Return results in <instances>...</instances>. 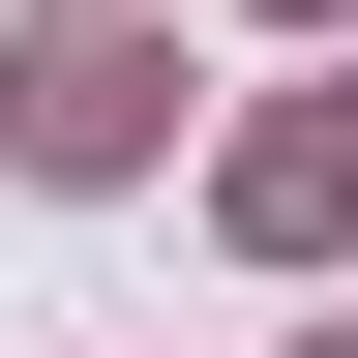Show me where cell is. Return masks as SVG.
I'll return each mask as SVG.
<instances>
[{"instance_id":"3","label":"cell","mask_w":358,"mask_h":358,"mask_svg":"<svg viewBox=\"0 0 358 358\" xmlns=\"http://www.w3.org/2000/svg\"><path fill=\"white\" fill-rule=\"evenodd\" d=\"M329 358H358V329H329Z\"/></svg>"},{"instance_id":"1","label":"cell","mask_w":358,"mask_h":358,"mask_svg":"<svg viewBox=\"0 0 358 358\" xmlns=\"http://www.w3.org/2000/svg\"><path fill=\"white\" fill-rule=\"evenodd\" d=\"M0 150H30V179H150V150H179V30H120V0H60V30L0 60Z\"/></svg>"},{"instance_id":"2","label":"cell","mask_w":358,"mask_h":358,"mask_svg":"<svg viewBox=\"0 0 358 358\" xmlns=\"http://www.w3.org/2000/svg\"><path fill=\"white\" fill-rule=\"evenodd\" d=\"M239 239H358V120H329V90L239 120Z\"/></svg>"}]
</instances>
